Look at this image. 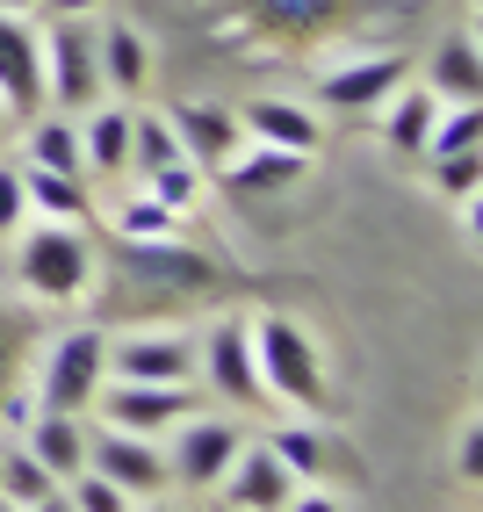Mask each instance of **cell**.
<instances>
[{
    "label": "cell",
    "mask_w": 483,
    "mask_h": 512,
    "mask_svg": "<svg viewBox=\"0 0 483 512\" xmlns=\"http://www.w3.org/2000/svg\"><path fill=\"white\" fill-rule=\"evenodd\" d=\"M15 282L37 303H80L94 282V238L87 224H58L37 217L29 231H15Z\"/></svg>",
    "instance_id": "obj_2"
},
{
    "label": "cell",
    "mask_w": 483,
    "mask_h": 512,
    "mask_svg": "<svg viewBox=\"0 0 483 512\" xmlns=\"http://www.w3.org/2000/svg\"><path fill=\"white\" fill-rule=\"evenodd\" d=\"M29 224V195H22V159H0V238H15Z\"/></svg>",
    "instance_id": "obj_32"
},
{
    "label": "cell",
    "mask_w": 483,
    "mask_h": 512,
    "mask_svg": "<svg viewBox=\"0 0 483 512\" xmlns=\"http://www.w3.org/2000/svg\"><path fill=\"white\" fill-rule=\"evenodd\" d=\"M426 94H440L447 109H462V101H483V51H476V37L462 29V37H440L433 44V58H426V80H419Z\"/></svg>",
    "instance_id": "obj_17"
},
{
    "label": "cell",
    "mask_w": 483,
    "mask_h": 512,
    "mask_svg": "<svg viewBox=\"0 0 483 512\" xmlns=\"http://www.w3.org/2000/svg\"><path fill=\"white\" fill-rule=\"evenodd\" d=\"M22 195L37 217H58V224H87L94 217V195L73 181V174H44V166H22Z\"/></svg>",
    "instance_id": "obj_25"
},
{
    "label": "cell",
    "mask_w": 483,
    "mask_h": 512,
    "mask_svg": "<svg viewBox=\"0 0 483 512\" xmlns=\"http://www.w3.org/2000/svg\"><path fill=\"white\" fill-rule=\"evenodd\" d=\"M174 138H181V152L202 166V174H224V166L238 159V145H246V130H238V116L231 109H210V101H181L174 116Z\"/></svg>",
    "instance_id": "obj_16"
},
{
    "label": "cell",
    "mask_w": 483,
    "mask_h": 512,
    "mask_svg": "<svg viewBox=\"0 0 483 512\" xmlns=\"http://www.w3.org/2000/svg\"><path fill=\"white\" fill-rule=\"evenodd\" d=\"M411 80V58L404 51H368V58H339V65H318V101L325 109H347V116H368Z\"/></svg>",
    "instance_id": "obj_10"
},
{
    "label": "cell",
    "mask_w": 483,
    "mask_h": 512,
    "mask_svg": "<svg viewBox=\"0 0 483 512\" xmlns=\"http://www.w3.org/2000/svg\"><path fill=\"white\" fill-rule=\"evenodd\" d=\"M0 130H8V116H0Z\"/></svg>",
    "instance_id": "obj_41"
},
{
    "label": "cell",
    "mask_w": 483,
    "mask_h": 512,
    "mask_svg": "<svg viewBox=\"0 0 483 512\" xmlns=\"http://www.w3.org/2000/svg\"><path fill=\"white\" fill-rule=\"evenodd\" d=\"M253 361H260V390L267 404H296V412H325V354H318V339H310L296 318L282 311H260L253 318Z\"/></svg>",
    "instance_id": "obj_3"
},
{
    "label": "cell",
    "mask_w": 483,
    "mask_h": 512,
    "mask_svg": "<svg viewBox=\"0 0 483 512\" xmlns=\"http://www.w3.org/2000/svg\"><path fill=\"white\" fill-rule=\"evenodd\" d=\"M101 383H109V332L101 325H73L58 332L44 361H37V412H87V404L101 397Z\"/></svg>",
    "instance_id": "obj_4"
},
{
    "label": "cell",
    "mask_w": 483,
    "mask_h": 512,
    "mask_svg": "<svg viewBox=\"0 0 483 512\" xmlns=\"http://www.w3.org/2000/svg\"><path fill=\"white\" fill-rule=\"evenodd\" d=\"M455 476L462 484H483V419L462 412V433H455Z\"/></svg>",
    "instance_id": "obj_33"
},
{
    "label": "cell",
    "mask_w": 483,
    "mask_h": 512,
    "mask_svg": "<svg viewBox=\"0 0 483 512\" xmlns=\"http://www.w3.org/2000/svg\"><path fill=\"white\" fill-rule=\"evenodd\" d=\"M87 469H101L116 491H130V505L166 498V484H174V469H166V448H159V440H145V433H116V426L87 433Z\"/></svg>",
    "instance_id": "obj_7"
},
{
    "label": "cell",
    "mask_w": 483,
    "mask_h": 512,
    "mask_svg": "<svg viewBox=\"0 0 483 512\" xmlns=\"http://www.w3.org/2000/svg\"><path fill=\"white\" fill-rule=\"evenodd\" d=\"M267 448L282 455V469L296 476V484H325L332 469H354V455L339 448L332 433H318V426H282V433L267 440Z\"/></svg>",
    "instance_id": "obj_23"
},
{
    "label": "cell",
    "mask_w": 483,
    "mask_h": 512,
    "mask_svg": "<svg viewBox=\"0 0 483 512\" xmlns=\"http://www.w3.org/2000/svg\"><path fill=\"white\" fill-rule=\"evenodd\" d=\"M361 0H238V22L267 44H318L347 22Z\"/></svg>",
    "instance_id": "obj_11"
},
{
    "label": "cell",
    "mask_w": 483,
    "mask_h": 512,
    "mask_svg": "<svg viewBox=\"0 0 483 512\" xmlns=\"http://www.w3.org/2000/svg\"><path fill=\"white\" fill-rule=\"evenodd\" d=\"M195 375H202L224 404H238V412H260L267 390H260V361H253V318L224 311L210 332H202V339H195Z\"/></svg>",
    "instance_id": "obj_6"
},
{
    "label": "cell",
    "mask_w": 483,
    "mask_h": 512,
    "mask_svg": "<svg viewBox=\"0 0 483 512\" xmlns=\"http://www.w3.org/2000/svg\"><path fill=\"white\" fill-rule=\"evenodd\" d=\"M476 181H483V152H447L433 159V188L447 202H476Z\"/></svg>",
    "instance_id": "obj_31"
},
{
    "label": "cell",
    "mask_w": 483,
    "mask_h": 512,
    "mask_svg": "<svg viewBox=\"0 0 483 512\" xmlns=\"http://www.w3.org/2000/svg\"><path fill=\"white\" fill-rule=\"evenodd\" d=\"M181 224H188V217H174V210L152 202V195H137V202H123V210H116V238H181Z\"/></svg>",
    "instance_id": "obj_29"
},
{
    "label": "cell",
    "mask_w": 483,
    "mask_h": 512,
    "mask_svg": "<svg viewBox=\"0 0 483 512\" xmlns=\"http://www.w3.org/2000/svg\"><path fill=\"white\" fill-rule=\"evenodd\" d=\"M130 116L123 101H94L80 123V159H87V174H130Z\"/></svg>",
    "instance_id": "obj_18"
},
{
    "label": "cell",
    "mask_w": 483,
    "mask_h": 512,
    "mask_svg": "<svg viewBox=\"0 0 483 512\" xmlns=\"http://www.w3.org/2000/svg\"><path fill=\"white\" fill-rule=\"evenodd\" d=\"M238 448H246V433H238L231 419H181V426H174V455H166V469H174L181 491H217V476L231 469Z\"/></svg>",
    "instance_id": "obj_12"
},
{
    "label": "cell",
    "mask_w": 483,
    "mask_h": 512,
    "mask_svg": "<svg viewBox=\"0 0 483 512\" xmlns=\"http://www.w3.org/2000/svg\"><path fill=\"white\" fill-rule=\"evenodd\" d=\"M447 109V101L440 94H426V87H397L390 101H383V109H375V116H383V145L397 152V159H419L426 152V130H433V116Z\"/></svg>",
    "instance_id": "obj_20"
},
{
    "label": "cell",
    "mask_w": 483,
    "mask_h": 512,
    "mask_svg": "<svg viewBox=\"0 0 483 512\" xmlns=\"http://www.w3.org/2000/svg\"><path fill=\"white\" fill-rule=\"evenodd\" d=\"M22 166H44V174H73V181H87L80 123H73V116H29V123H22Z\"/></svg>",
    "instance_id": "obj_22"
},
{
    "label": "cell",
    "mask_w": 483,
    "mask_h": 512,
    "mask_svg": "<svg viewBox=\"0 0 483 512\" xmlns=\"http://www.w3.org/2000/svg\"><path fill=\"white\" fill-rule=\"evenodd\" d=\"M15 368H22V332H15L8 318H0V397L15 390Z\"/></svg>",
    "instance_id": "obj_34"
},
{
    "label": "cell",
    "mask_w": 483,
    "mask_h": 512,
    "mask_svg": "<svg viewBox=\"0 0 483 512\" xmlns=\"http://www.w3.org/2000/svg\"><path fill=\"white\" fill-rule=\"evenodd\" d=\"M483 145V109L462 101V109H440L433 130H426V159H447V152H476Z\"/></svg>",
    "instance_id": "obj_27"
},
{
    "label": "cell",
    "mask_w": 483,
    "mask_h": 512,
    "mask_svg": "<svg viewBox=\"0 0 483 512\" xmlns=\"http://www.w3.org/2000/svg\"><path fill=\"white\" fill-rule=\"evenodd\" d=\"M65 498H73V512H130V491H116L101 469L65 476Z\"/></svg>",
    "instance_id": "obj_30"
},
{
    "label": "cell",
    "mask_w": 483,
    "mask_h": 512,
    "mask_svg": "<svg viewBox=\"0 0 483 512\" xmlns=\"http://www.w3.org/2000/svg\"><path fill=\"white\" fill-rule=\"evenodd\" d=\"M58 484V476L29 455V448H15V455H0V498H15V505H37L44 491Z\"/></svg>",
    "instance_id": "obj_28"
},
{
    "label": "cell",
    "mask_w": 483,
    "mask_h": 512,
    "mask_svg": "<svg viewBox=\"0 0 483 512\" xmlns=\"http://www.w3.org/2000/svg\"><path fill=\"white\" fill-rule=\"evenodd\" d=\"M109 260L137 303H202L224 289V267L195 253L188 238H116Z\"/></svg>",
    "instance_id": "obj_1"
},
{
    "label": "cell",
    "mask_w": 483,
    "mask_h": 512,
    "mask_svg": "<svg viewBox=\"0 0 483 512\" xmlns=\"http://www.w3.org/2000/svg\"><path fill=\"white\" fill-rule=\"evenodd\" d=\"M130 512H137V505H130ZM145 512H181V505H145Z\"/></svg>",
    "instance_id": "obj_39"
},
{
    "label": "cell",
    "mask_w": 483,
    "mask_h": 512,
    "mask_svg": "<svg viewBox=\"0 0 483 512\" xmlns=\"http://www.w3.org/2000/svg\"><path fill=\"white\" fill-rule=\"evenodd\" d=\"M22 512H73V498H65V491H58V484H51V491H44V498H37V505H22Z\"/></svg>",
    "instance_id": "obj_36"
},
{
    "label": "cell",
    "mask_w": 483,
    "mask_h": 512,
    "mask_svg": "<svg viewBox=\"0 0 483 512\" xmlns=\"http://www.w3.org/2000/svg\"><path fill=\"white\" fill-rule=\"evenodd\" d=\"M101 87H109V94H145L152 87V44L137 37L130 22L101 29Z\"/></svg>",
    "instance_id": "obj_24"
},
{
    "label": "cell",
    "mask_w": 483,
    "mask_h": 512,
    "mask_svg": "<svg viewBox=\"0 0 483 512\" xmlns=\"http://www.w3.org/2000/svg\"><path fill=\"white\" fill-rule=\"evenodd\" d=\"M22 448L65 484V476L87 469V426H80L73 412H29V440H22Z\"/></svg>",
    "instance_id": "obj_21"
},
{
    "label": "cell",
    "mask_w": 483,
    "mask_h": 512,
    "mask_svg": "<svg viewBox=\"0 0 483 512\" xmlns=\"http://www.w3.org/2000/svg\"><path fill=\"white\" fill-rule=\"evenodd\" d=\"M44 101L58 116H87L94 101H109L101 87V29L87 15H58L44 37Z\"/></svg>",
    "instance_id": "obj_5"
},
{
    "label": "cell",
    "mask_w": 483,
    "mask_h": 512,
    "mask_svg": "<svg viewBox=\"0 0 483 512\" xmlns=\"http://www.w3.org/2000/svg\"><path fill=\"white\" fill-rule=\"evenodd\" d=\"M145 195L152 202H166L174 217H195V202H202V166L181 152V159H166V166H152L145 174Z\"/></svg>",
    "instance_id": "obj_26"
},
{
    "label": "cell",
    "mask_w": 483,
    "mask_h": 512,
    "mask_svg": "<svg viewBox=\"0 0 483 512\" xmlns=\"http://www.w3.org/2000/svg\"><path fill=\"white\" fill-rule=\"evenodd\" d=\"M217 491H224V512H282L296 498V476L282 469V455L267 440H246L231 455V469L217 476Z\"/></svg>",
    "instance_id": "obj_13"
},
{
    "label": "cell",
    "mask_w": 483,
    "mask_h": 512,
    "mask_svg": "<svg viewBox=\"0 0 483 512\" xmlns=\"http://www.w3.org/2000/svg\"><path fill=\"white\" fill-rule=\"evenodd\" d=\"M22 8H37V0H0V15H22Z\"/></svg>",
    "instance_id": "obj_38"
},
{
    "label": "cell",
    "mask_w": 483,
    "mask_h": 512,
    "mask_svg": "<svg viewBox=\"0 0 483 512\" xmlns=\"http://www.w3.org/2000/svg\"><path fill=\"white\" fill-rule=\"evenodd\" d=\"M231 116H238V130H246L253 145H282V152H303V159H318V145H325L318 109L282 101V94H253L246 109H231Z\"/></svg>",
    "instance_id": "obj_15"
},
{
    "label": "cell",
    "mask_w": 483,
    "mask_h": 512,
    "mask_svg": "<svg viewBox=\"0 0 483 512\" xmlns=\"http://www.w3.org/2000/svg\"><path fill=\"white\" fill-rule=\"evenodd\" d=\"M282 512H347V505H339L332 491H310V484H296V498H289Z\"/></svg>",
    "instance_id": "obj_35"
},
{
    "label": "cell",
    "mask_w": 483,
    "mask_h": 512,
    "mask_svg": "<svg viewBox=\"0 0 483 512\" xmlns=\"http://www.w3.org/2000/svg\"><path fill=\"white\" fill-rule=\"evenodd\" d=\"M0 512H22V505H15V498H0Z\"/></svg>",
    "instance_id": "obj_40"
},
{
    "label": "cell",
    "mask_w": 483,
    "mask_h": 512,
    "mask_svg": "<svg viewBox=\"0 0 483 512\" xmlns=\"http://www.w3.org/2000/svg\"><path fill=\"white\" fill-rule=\"evenodd\" d=\"M310 174V159L303 152H282V145H238V159L224 166V188H238V195H282V188H296Z\"/></svg>",
    "instance_id": "obj_19"
},
{
    "label": "cell",
    "mask_w": 483,
    "mask_h": 512,
    "mask_svg": "<svg viewBox=\"0 0 483 512\" xmlns=\"http://www.w3.org/2000/svg\"><path fill=\"white\" fill-rule=\"evenodd\" d=\"M0 116H44V29L29 15H0Z\"/></svg>",
    "instance_id": "obj_9"
},
{
    "label": "cell",
    "mask_w": 483,
    "mask_h": 512,
    "mask_svg": "<svg viewBox=\"0 0 483 512\" xmlns=\"http://www.w3.org/2000/svg\"><path fill=\"white\" fill-rule=\"evenodd\" d=\"M87 8H101V0H51V15H87Z\"/></svg>",
    "instance_id": "obj_37"
},
{
    "label": "cell",
    "mask_w": 483,
    "mask_h": 512,
    "mask_svg": "<svg viewBox=\"0 0 483 512\" xmlns=\"http://www.w3.org/2000/svg\"><path fill=\"white\" fill-rule=\"evenodd\" d=\"M94 404H101V419H109L116 433L159 440L166 426H181L195 412V383H123V375H109Z\"/></svg>",
    "instance_id": "obj_8"
},
{
    "label": "cell",
    "mask_w": 483,
    "mask_h": 512,
    "mask_svg": "<svg viewBox=\"0 0 483 512\" xmlns=\"http://www.w3.org/2000/svg\"><path fill=\"white\" fill-rule=\"evenodd\" d=\"M109 375H123V383H195V339L188 332L109 339Z\"/></svg>",
    "instance_id": "obj_14"
}]
</instances>
